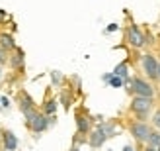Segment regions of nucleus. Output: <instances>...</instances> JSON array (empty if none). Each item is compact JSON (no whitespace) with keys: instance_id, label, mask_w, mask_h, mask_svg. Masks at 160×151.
<instances>
[{"instance_id":"1","label":"nucleus","mask_w":160,"mask_h":151,"mask_svg":"<svg viewBox=\"0 0 160 151\" xmlns=\"http://www.w3.org/2000/svg\"><path fill=\"white\" fill-rule=\"evenodd\" d=\"M154 106V98H145V96H133L129 110L131 114H135V118H139L141 122H145L150 116V110Z\"/></svg>"},{"instance_id":"2","label":"nucleus","mask_w":160,"mask_h":151,"mask_svg":"<svg viewBox=\"0 0 160 151\" xmlns=\"http://www.w3.org/2000/svg\"><path fill=\"white\" fill-rule=\"evenodd\" d=\"M129 84H131V92H133V96H145V98H154V94H156V90H154V86H152V83L148 81V78H142V77H133L131 81H129Z\"/></svg>"},{"instance_id":"3","label":"nucleus","mask_w":160,"mask_h":151,"mask_svg":"<svg viewBox=\"0 0 160 151\" xmlns=\"http://www.w3.org/2000/svg\"><path fill=\"white\" fill-rule=\"evenodd\" d=\"M158 65H160V61L156 59V55H152V53H145L141 57L142 73L147 75L148 81H158Z\"/></svg>"},{"instance_id":"4","label":"nucleus","mask_w":160,"mask_h":151,"mask_svg":"<svg viewBox=\"0 0 160 151\" xmlns=\"http://www.w3.org/2000/svg\"><path fill=\"white\" fill-rule=\"evenodd\" d=\"M26 126L33 133H41V132H45L51 126V120H49V116H45L43 112H35L29 118H26Z\"/></svg>"},{"instance_id":"5","label":"nucleus","mask_w":160,"mask_h":151,"mask_svg":"<svg viewBox=\"0 0 160 151\" xmlns=\"http://www.w3.org/2000/svg\"><path fill=\"white\" fill-rule=\"evenodd\" d=\"M125 37H127V41H129L131 47H135V49H141V47H145L148 41H147V35L141 31L139 26H135V24H131L129 28H127L125 31Z\"/></svg>"},{"instance_id":"6","label":"nucleus","mask_w":160,"mask_h":151,"mask_svg":"<svg viewBox=\"0 0 160 151\" xmlns=\"http://www.w3.org/2000/svg\"><path fill=\"white\" fill-rule=\"evenodd\" d=\"M129 132H131V136L135 138V141H139V143H147L148 141V136L152 133V128L147 124V122H133L129 126Z\"/></svg>"},{"instance_id":"7","label":"nucleus","mask_w":160,"mask_h":151,"mask_svg":"<svg viewBox=\"0 0 160 151\" xmlns=\"http://www.w3.org/2000/svg\"><path fill=\"white\" fill-rule=\"evenodd\" d=\"M18 100H20V110H22V114L26 116V118H29L31 114H35L37 112V108H35V102L31 100L26 92H20V96H18Z\"/></svg>"},{"instance_id":"8","label":"nucleus","mask_w":160,"mask_h":151,"mask_svg":"<svg viewBox=\"0 0 160 151\" xmlns=\"http://www.w3.org/2000/svg\"><path fill=\"white\" fill-rule=\"evenodd\" d=\"M108 138H109V136H108V133L98 126V128H96V130L90 133V136H88V141H90V145H92V147L98 149V147H102L103 143H106V139H108Z\"/></svg>"},{"instance_id":"9","label":"nucleus","mask_w":160,"mask_h":151,"mask_svg":"<svg viewBox=\"0 0 160 151\" xmlns=\"http://www.w3.org/2000/svg\"><path fill=\"white\" fill-rule=\"evenodd\" d=\"M76 128L80 136H86L90 132V118L84 116V114H76Z\"/></svg>"},{"instance_id":"10","label":"nucleus","mask_w":160,"mask_h":151,"mask_svg":"<svg viewBox=\"0 0 160 151\" xmlns=\"http://www.w3.org/2000/svg\"><path fill=\"white\" fill-rule=\"evenodd\" d=\"M2 141H4L6 151H14L16 147H18V139H16V136L12 132H4L2 133Z\"/></svg>"},{"instance_id":"11","label":"nucleus","mask_w":160,"mask_h":151,"mask_svg":"<svg viewBox=\"0 0 160 151\" xmlns=\"http://www.w3.org/2000/svg\"><path fill=\"white\" fill-rule=\"evenodd\" d=\"M14 51H16V53H14L8 61H10V67H12V69H20V67L23 65V51L18 49V47H16Z\"/></svg>"},{"instance_id":"12","label":"nucleus","mask_w":160,"mask_h":151,"mask_svg":"<svg viewBox=\"0 0 160 151\" xmlns=\"http://www.w3.org/2000/svg\"><path fill=\"white\" fill-rule=\"evenodd\" d=\"M0 47L6 51H10V49H16V41H14V37L10 34H0Z\"/></svg>"},{"instance_id":"13","label":"nucleus","mask_w":160,"mask_h":151,"mask_svg":"<svg viewBox=\"0 0 160 151\" xmlns=\"http://www.w3.org/2000/svg\"><path fill=\"white\" fill-rule=\"evenodd\" d=\"M55 112H57V100L47 98L45 104H43V114L45 116H55Z\"/></svg>"},{"instance_id":"14","label":"nucleus","mask_w":160,"mask_h":151,"mask_svg":"<svg viewBox=\"0 0 160 151\" xmlns=\"http://www.w3.org/2000/svg\"><path fill=\"white\" fill-rule=\"evenodd\" d=\"M127 71H129V69H127V63H121V65H117V67L113 69V75H115V77L125 78V81H131V78H129V73H127Z\"/></svg>"},{"instance_id":"15","label":"nucleus","mask_w":160,"mask_h":151,"mask_svg":"<svg viewBox=\"0 0 160 151\" xmlns=\"http://www.w3.org/2000/svg\"><path fill=\"white\" fill-rule=\"evenodd\" d=\"M147 145L160 149V132H158V130H152V133L148 136V141H147Z\"/></svg>"},{"instance_id":"16","label":"nucleus","mask_w":160,"mask_h":151,"mask_svg":"<svg viewBox=\"0 0 160 151\" xmlns=\"http://www.w3.org/2000/svg\"><path fill=\"white\" fill-rule=\"evenodd\" d=\"M111 86H115V89H117V86H123L125 84V78H121V77H115L113 73H111V78H109V81H108Z\"/></svg>"},{"instance_id":"17","label":"nucleus","mask_w":160,"mask_h":151,"mask_svg":"<svg viewBox=\"0 0 160 151\" xmlns=\"http://www.w3.org/2000/svg\"><path fill=\"white\" fill-rule=\"evenodd\" d=\"M150 124H152V128H154V130L160 132V108L152 114V118H150Z\"/></svg>"},{"instance_id":"18","label":"nucleus","mask_w":160,"mask_h":151,"mask_svg":"<svg viewBox=\"0 0 160 151\" xmlns=\"http://www.w3.org/2000/svg\"><path fill=\"white\" fill-rule=\"evenodd\" d=\"M6 61H8V55H6V49H2V47H0V65H4Z\"/></svg>"},{"instance_id":"19","label":"nucleus","mask_w":160,"mask_h":151,"mask_svg":"<svg viewBox=\"0 0 160 151\" xmlns=\"http://www.w3.org/2000/svg\"><path fill=\"white\" fill-rule=\"evenodd\" d=\"M117 30V24H109V28H108V31H115Z\"/></svg>"},{"instance_id":"20","label":"nucleus","mask_w":160,"mask_h":151,"mask_svg":"<svg viewBox=\"0 0 160 151\" xmlns=\"http://www.w3.org/2000/svg\"><path fill=\"white\" fill-rule=\"evenodd\" d=\"M0 102H2V106H4V108H8V106H10V104H8V98H2Z\"/></svg>"},{"instance_id":"21","label":"nucleus","mask_w":160,"mask_h":151,"mask_svg":"<svg viewBox=\"0 0 160 151\" xmlns=\"http://www.w3.org/2000/svg\"><path fill=\"white\" fill-rule=\"evenodd\" d=\"M145 151H160V149H156V147H150V145H147V147H145Z\"/></svg>"},{"instance_id":"22","label":"nucleus","mask_w":160,"mask_h":151,"mask_svg":"<svg viewBox=\"0 0 160 151\" xmlns=\"http://www.w3.org/2000/svg\"><path fill=\"white\" fill-rule=\"evenodd\" d=\"M123 151H133V147H131V145H125V147H123Z\"/></svg>"},{"instance_id":"23","label":"nucleus","mask_w":160,"mask_h":151,"mask_svg":"<svg viewBox=\"0 0 160 151\" xmlns=\"http://www.w3.org/2000/svg\"><path fill=\"white\" fill-rule=\"evenodd\" d=\"M4 18H6V14H4L2 10H0V20H4Z\"/></svg>"},{"instance_id":"24","label":"nucleus","mask_w":160,"mask_h":151,"mask_svg":"<svg viewBox=\"0 0 160 151\" xmlns=\"http://www.w3.org/2000/svg\"><path fill=\"white\" fill-rule=\"evenodd\" d=\"M158 81H160V65H158Z\"/></svg>"},{"instance_id":"25","label":"nucleus","mask_w":160,"mask_h":151,"mask_svg":"<svg viewBox=\"0 0 160 151\" xmlns=\"http://www.w3.org/2000/svg\"><path fill=\"white\" fill-rule=\"evenodd\" d=\"M0 78H2V69H0Z\"/></svg>"},{"instance_id":"26","label":"nucleus","mask_w":160,"mask_h":151,"mask_svg":"<svg viewBox=\"0 0 160 151\" xmlns=\"http://www.w3.org/2000/svg\"><path fill=\"white\" fill-rule=\"evenodd\" d=\"M72 151H78V149H76V147H74V149H72Z\"/></svg>"}]
</instances>
